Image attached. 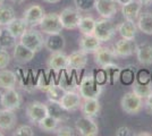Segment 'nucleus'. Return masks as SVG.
I'll return each instance as SVG.
<instances>
[{"label":"nucleus","instance_id":"52","mask_svg":"<svg viewBox=\"0 0 152 136\" xmlns=\"http://www.w3.org/2000/svg\"><path fill=\"white\" fill-rule=\"evenodd\" d=\"M151 79H152V77H151Z\"/></svg>","mask_w":152,"mask_h":136},{"label":"nucleus","instance_id":"48","mask_svg":"<svg viewBox=\"0 0 152 136\" xmlns=\"http://www.w3.org/2000/svg\"><path fill=\"white\" fill-rule=\"evenodd\" d=\"M12 2H14V4H22V2H24L25 0H10Z\"/></svg>","mask_w":152,"mask_h":136},{"label":"nucleus","instance_id":"7","mask_svg":"<svg viewBox=\"0 0 152 136\" xmlns=\"http://www.w3.org/2000/svg\"><path fill=\"white\" fill-rule=\"evenodd\" d=\"M60 20L65 30H75L78 26V23L82 18V14L77 8L73 7H67L61 10L59 14Z\"/></svg>","mask_w":152,"mask_h":136},{"label":"nucleus","instance_id":"33","mask_svg":"<svg viewBox=\"0 0 152 136\" xmlns=\"http://www.w3.org/2000/svg\"><path fill=\"white\" fill-rule=\"evenodd\" d=\"M59 121H58L56 118L51 117L50 115H48L47 117H45L40 123L38 124L39 128L41 130H43L45 133H53L55 129L58 127Z\"/></svg>","mask_w":152,"mask_h":136},{"label":"nucleus","instance_id":"15","mask_svg":"<svg viewBox=\"0 0 152 136\" xmlns=\"http://www.w3.org/2000/svg\"><path fill=\"white\" fill-rule=\"evenodd\" d=\"M47 65L49 69L56 73L67 69V55L64 51L51 52L47 61Z\"/></svg>","mask_w":152,"mask_h":136},{"label":"nucleus","instance_id":"41","mask_svg":"<svg viewBox=\"0 0 152 136\" xmlns=\"http://www.w3.org/2000/svg\"><path fill=\"white\" fill-rule=\"evenodd\" d=\"M135 81H137V82H140V83H149V82H152L151 75H150V73H149V71H140Z\"/></svg>","mask_w":152,"mask_h":136},{"label":"nucleus","instance_id":"44","mask_svg":"<svg viewBox=\"0 0 152 136\" xmlns=\"http://www.w3.org/2000/svg\"><path fill=\"white\" fill-rule=\"evenodd\" d=\"M142 6H150L152 5V0H139Z\"/></svg>","mask_w":152,"mask_h":136},{"label":"nucleus","instance_id":"11","mask_svg":"<svg viewBox=\"0 0 152 136\" xmlns=\"http://www.w3.org/2000/svg\"><path fill=\"white\" fill-rule=\"evenodd\" d=\"M0 103L6 109L16 111L18 110L23 103V97L20 95L18 91L15 90V87L8 89V90H5V92L2 93V99Z\"/></svg>","mask_w":152,"mask_h":136},{"label":"nucleus","instance_id":"19","mask_svg":"<svg viewBox=\"0 0 152 136\" xmlns=\"http://www.w3.org/2000/svg\"><path fill=\"white\" fill-rule=\"evenodd\" d=\"M65 47H66V40L61 33L49 34L45 39V48L48 51H63Z\"/></svg>","mask_w":152,"mask_h":136},{"label":"nucleus","instance_id":"26","mask_svg":"<svg viewBox=\"0 0 152 136\" xmlns=\"http://www.w3.org/2000/svg\"><path fill=\"white\" fill-rule=\"evenodd\" d=\"M17 84V75L9 69H0V87L4 90L14 89Z\"/></svg>","mask_w":152,"mask_h":136},{"label":"nucleus","instance_id":"6","mask_svg":"<svg viewBox=\"0 0 152 136\" xmlns=\"http://www.w3.org/2000/svg\"><path fill=\"white\" fill-rule=\"evenodd\" d=\"M26 117L30 120V123L33 125H38L45 117H47L48 113V108L47 104L42 103L40 101H32L26 105Z\"/></svg>","mask_w":152,"mask_h":136},{"label":"nucleus","instance_id":"42","mask_svg":"<svg viewBox=\"0 0 152 136\" xmlns=\"http://www.w3.org/2000/svg\"><path fill=\"white\" fill-rule=\"evenodd\" d=\"M115 135L117 136H131V135H135L133 133V130L131 129L129 127H127V126H121L119 128H117L116 130V133H115Z\"/></svg>","mask_w":152,"mask_h":136},{"label":"nucleus","instance_id":"14","mask_svg":"<svg viewBox=\"0 0 152 136\" xmlns=\"http://www.w3.org/2000/svg\"><path fill=\"white\" fill-rule=\"evenodd\" d=\"M95 10L102 18H111L118 12V4L116 0H96Z\"/></svg>","mask_w":152,"mask_h":136},{"label":"nucleus","instance_id":"30","mask_svg":"<svg viewBox=\"0 0 152 136\" xmlns=\"http://www.w3.org/2000/svg\"><path fill=\"white\" fill-rule=\"evenodd\" d=\"M132 91L136 93L140 97L145 100L146 97L152 95V82L149 83H140L137 81H134L132 84Z\"/></svg>","mask_w":152,"mask_h":136},{"label":"nucleus","instance_id":"13","mask_svg":"<svg viewBox=\"0 0 152 136\" xmlns=\"http://www.w3.org/2000/svg\"><path fill=\"white\" fill-rule=\"evenodd\" d=\"M88 65V53L81 49L72 52L67 56V69L70 71H81Z\"/></svg>","mask_w":152,"mask_h":136},{"label":"nucleus","instance_id":"37","mask_svg":"<svg viewBox=\"0 0 152 136\" xmlns=\"http://www.w3.org/2000/svg\"><path fill=\"white\" fill-rule=\"evenodd\" d=\"M121 82L124 84H133V82L135 81V74H134V69L132 68H125L121 71Z\"/></svg>","mask_w":152,"mask_h":136},{"label":"nucleus","instance_id":"8","mask_svg":"<svg viewBox=\"0 0 152 136\" xmlns=\"http://www.w3.org/2000/svg\"><path fill=\"white\" fill-rule=\"evenodd\" d=\"M75 129L82 136L99 135V126L91 117L83 116L78 118L75 123Z\"/></svg>","mask_w":152,"mask_h":136},{"label":"nucleus","instance_id":"46","mask_svg":"<svg viewBox=\"0 0 152 136\" xmlns=\"http://www.w3.org/2000/svg\"><path fill=\"white\" fill-rule=\"evenodd\" d=\"M47 4H58V2H60L61 0H43Z\"/></svg>","mask_w":152,"mask_h":136},{"label":"nucleus","instance_id":"1","mask_svg":"<svg viewBox=\"0 0 152 136\" xmlns=\"http://www.w3.org/2000/svg\"><path fill=\"white\" fill-rule=\"evenodd\" d=\"M103 91V85L100 84L94 75H85L78 85V92L82 99H99Z\"/></svg>","mask_w":152,"mask_h":136},{"label":"nucleus","instance_id":"9","mask_svg":"<svg viewBox=\"0 0 152 136\" xmlns=\"http://www.w3.org/2000/svg\"><path fill=\"white\" fill-rule=\"evenodd\" d=\"M45 8L38 5V4H34V5L27 7L24 10L23 18L26 22L28 27H35V26L40 25V23H41L42 18L45 17Z\"/></svg>","mask_w":152,"mask_h":136},{"label":"nucleus","instance_id":"40","mask_svg":"<svg viewBox=\"0 0 152 136\" xmlns=\"http://www.w3.org/2000/svg\"><path fill=\"white\" fill-rule=\"evenodd\" d=\"M13 135H17V136H34V132H33V128L28 125H22L19 126L17 129L15 130Z\"/></svg>","mask_w":152,"mask_h":136},{"label":"nucleus","instance_id":"3","mask_svg":"<svg viewBox=\"0 0 152 136\" xmlns=\"http://www.w3.org/2000/svg\"><path fill=\"white\" fill-rule=\"evenodd\" d=\"M121 107L127 115H137L144 108V100L133 91L127 92L121 99Z\"/></svg>","mask_w":152,"mask_h":136},{"label":"nucleus","instance_id":"45","mask_svg":"<svg viewBox=\"0 0 152 136\" xmlns=\"http://www.w3.org/2000/svg\"><path fill=\"white\" fill-rule=\"evenodd\" d=\"M116 1H117V4H118V5L123 6V5H125V4L129 2V1H132V0H116Z\"/></svg>","mask_w":152,"mask_h":136},{"label":"nucleus","instance_id":"38","mask_svg":"<svg viewBox=\"0 0 152 136\" xmlns=\"http://www.w3.org/2000/svg\"><path fill=\"white\" fill-rule=\"evenodd\" d=\"M53 134L57 136H73L75 135V129L67 125H61V126H58L55 129Z\"/></svg>","mask_w":152,"mask_h":136},{"label":"nucleus","instance_id":"21","mask_svg":"<svg viewBox=\"0 0 152 136\" xmlns=\"http://www.w3.org/2000/svg\"><path fill=\"white\" fill-rule=\"evenodd\" d=\"M136 58L142 66L152 65V45L149 43H141L136 45Z\"/></svg>","mask_w":152,"mask_h":136},{"label":"nucleus","instance_id":"43","mask_svg":"<svg viewBox=\"0 0 152 136\" xmlns=\"http://www.w3.org/2000/svg\"><path fill=\"white\" fill-rule=\"evenodd\" d=\"M144 108L150 115H152V95H150L144 100Z\"/></svg>","mask_w":152,"mask_h":136},{"label":"nucleus","instance_id":"2","mask_svg":"<svg viewBox=\"0 0 152 136\" xmlns=\"http://www.w3.org/2000/svg\"><path fill=\"white\" fill-rule=\"evenodd\" d=\"M19 42L35 53L41 51L45 47V38L42 33L34 27H28L25 33L19 38Z\"/></svg>","mask_w":152,"mask_h":136},{"label":"nucleus","instance_id":"24","mask_svg":"<svg viewBox=\"0 0 152 136\" xmlns=\"http://www.w3.org/2000/svg\"><path fill=\"white\" fill-rule=\"evenodd\" d=\"M142 9V5L139 0H132L121 6V14L125 20H137Z\"/></svg>","mask_w":152,"mask_h":136},{"label":"nucleus","instance_id":"51","mask_svg":"<svg viewBox=\"0 0 152 136\" xmlns=\"http://www.w3.org/2000/svg\"><path fill=\"white\" fill-rule=\"evenodd\" d=\"M4 135V133H2V130H0V136H2Z\"/></svg>","mask_w":152,"mask_h":136},{"label":"nucleus","instance_id":"47","mask_svg":"<svg viewBox=\"0 0 152 136\" xmlns=\"http://www.w3.org/2000/svg\"><path fill=\"white\" fill-rule=\"evenodd\" d=\"M135 135H139V136H149V135H151L150 133H146V132H142V133H139V134H135Z\"/></svg>","mask_w":152,"mask_h":136},{"label":"nucleus","instance_id":"27","mask_svg":"<svg viewBox=\"0 0 152 136\" xmlns=\"http://www.w3.org/2000/svg\"><path fill=\"white\" fill-rule=\"evenodd\" d=\"M136 25L142 33L148 34V35H152V13H150V12L140 13Z\"/></svg>","mask_w":152,"mask_h":136},{"label":"nucleus","instance_id":"29","mask_svg":"<svg viewBox=\"0 0 152 136\" xmlns=\"http://www.w3.org/2000/svg\"><path fill=\"white\" fill-rule=\"evenodd\" d=\"M6 27L9 30V32L12 33L16 39H19V38L25 33L26 30L28 28V26H27V24H26V22L24 20L23 17H22V18H17V17H16V18L14 20H12Z\"/></svg>","mask_w":152,"mask_h":136},{"label":"nucleus","instance_id":"31","mask_svg":"<svg viewBox=\"0 0 152 136\" xmlns=\"http://www.w3.org/2000/svg\"><path fill=\"white\" fill-rule=\"evenodd\" d=\"M16 18L15 9L9 5H0V26H7Z\"/></svg>","mask_w":152,"mask_h":136},{"label":"nucleus","instance_id":"53","mask_svg":"<svg viewBox=\"0 0 152 136\" xmlns=\"http://www.w3.org/2000/svg\"><path fill=\"white\" fill-rule=\"evenodd\" d=\"M0 27H1V26H0Z\"/></svg>","mask_w":152,"mask_h":136},{"label":"nucleus","instance_id":"32","mask_svg":"<svg viewBox=\"0 0 152 136\" xmlns=\"http://www.w3.org/2000/svg\"><path fill=\"white\" fill-rule=\"evenodd\" d=\"M96 20L92 16H82L77 28L82 34H93Z\"/></svg>","mask_w":152,"mask_h":136},{"label":"nucleus","instance_id":"16","mask_svg":"<svg viewBox=\"0 0 152 136\" xmlns=\"http://www.w3.org/2000/svg\"><path fill=\"white\" fill-rule=\"evenodd\" d=\"M34 57H35V52L26 48L25 45H23L20 42H17L16 45L14 47L13 58L17 64H20V65L27 64V63L32 61Z\"/></svg>","mask_w":152,"mask_h":136},{"label":"nucleus","instance_id":"39","mask_svg":"<svg viewBox=\"0 0 152 136\" xmlns=\"http://www.w3.org/2000/svg\"><path fill=\"white\" fill-rule=\"evenodd\" d=\"M10 64V55L8 50L0 48V69H5Z\"/></svg>","mask_w":152,"mask_h":136},{"label":"nucleus","instance_id":"34","mask_svg":"<svg viewBox=\"0 0 152 136\" xmlns=\"http://www.w3.org/2000/svg\"><path fill=\"white\" fill-rule=\"evenodd\" d=\"M103 71H106L107 74V79L109 81L110 79V83L114 84L115 82H117V79L119 78V75H121V68L119 66L116 65L115 63H111V64H108V65L101 67Z\"/></svg>","mask_w":152,"mask_h":136},{"label":"nucleus","instance_id":"25","mask_svg":"<svg viewBox=\"0 0 152 136\" xmlns=\"http://www.w3.org/2000/svg\"><path fill=\"white\" fill-rule=\"evenodd\" d=\"M80 109L82 111L83 116L94 118L101 110V104L99 102V99H85Z\"/></svg>","mask_w":152,"mask_h":136},{"label":"nucleus","instance_id":"49","mask_svg":"<svg viewBox=\"0 0 152 136\" xmlns=\"http://www.w3.org/2000/svg\"><path fill=\"white\" fill-rule=\"evenodd\" d=\"M2 93H4V92L0 91V102H1V99H2Z\"/></svg>","mask_w":152,"mask_h":136},{"label":"nucleus","instance_id":"5","mask_svg":"<svg viewBox=\"0 0 152 136\" xmlns=\"http://www.w3.org/2000/svg\"><path fill=\"white\" fill-rule=\"evenodd\" d=\"M39 26H40L41 32H43L47 35L58 34V33H61V31L64 30L61 20H60V16L57 13L45 14Z\"/></svg>","mask_w":152,"mask_h":136},{"label":"nucleus","instance_id":"36","mask_svg":"<svg viewBox=\"0 0 152 136\" xmlns=\"http://www.w3.org/2000/svg\"><path fill=\"white\" fill-rule=\"evenodd\" d=\"M95 2L96 0H74V5L81 13H89L95 9Z\"/></svg>","mask_w":152,"mask_h":136},{"label":"nucleus","instance_id":"35","mask_svg":"<svg viewBox=\"0 0 152 136\" xmlns=\"http://www.w3.org/2000/svg\"><path fill=\"white\" fill-rule=\"evenodd\" d=\"M65 89L61 87V85H55V84H51L49 85L48 87H47V94H48V97L49 99L51 100H56V101H59L60 100V97H63V94L65 93Z\"/></svg>","mask_w":152,"mask_h":136},{"label":"nucleus","instance_id":"10","mask_svg":"<svg viewBox=\"0 0 152 136\" xmlns=\"http://www.w3.org/2000/svg\"><path fill=\"white\" fill-rule=\"evenodd\" d=\"M82 97H81L80 92L70 90L65 91L63 97H60V100H59L60 105L68 112L76 111L77 109H80L81 105H82Z\"/></svg>","mask_w":152,"mask_h":136},{"label":"nucleus","instance_id":"22","mask_svg":"<svg viewBox=\"0 0 152 136\" xmlns=\"http://www.w3.org/2000/svg\"><path fill=\"white\" fill-rule=\"evenodd\" d=\"M45 104H47V108H48V113H49L51 117L56 118L59 123H64V121H66V120L68 119V115L66 113V112H68V111H66L63 107L60 105L59 101L49 99L48 102Z\"/></svg>","mask_w":152,"mask_h":136},{"label":"nucleus","instance_id":"23","mask_svg":"<svg viewBox=\"0 0 152 136\" xmlns=\"http://www.w3.org/2000/svg\"><path fill=\"white\" fill-rule=\"evenodd\" d=\"M137 25L135 23V20H125L123 23H121L117 26V32L119 33L123 39L127 40H134L136 36V32H137Z\"/></svg>","mask_w":152,"mask_h":136},{"label":"nucleus","instance_id":"4","mask_svg":"<svg viewBox=\"0 0 152 136\" xmlns=\"http://www.w3.org/2000/svg\"><path fill=\"white\" fill-rule=\"evenodd\" d=\"M117 32V26L111 22L110 18H101L95 22L94 34L101 42H107L114 38Z\"/></svg>","mask_w":152,"mask_h":136},{"label":"nucleus","instance_id":"50","mask_svg":"<svg viewBox=\"0 0 152 136\" xmlns=\"http://www.w3.org/2000/svg\"><path fill=\"white\" fill-rule=\"evenodd\" d=\"M4 2H5V0H0V5H2Z\"/></svg>","mask_w":152,"mask_h":136},{"label":"nucleus","instance_id":"12","mask_svg":"<svg viewBox=\"0 0 152 136\" xmlns=\"http://www.w3.org/2000/svg\"><path fill=\"white\" fill-rule=\"evenodd\" d=\"M113 50L117 58H127L134 55V52L136 50V44L134 40H127L121 38L114 44Z\"/></svg>","mask_w":152,"mask_h":136},{"label":"nucleus","instance_id":"17","mask_svg":"<svg viewBox=\"0 0 152 136\" xmlns=\"http://www.w3.org/2000/svg\"><path fill=\"white\" fill-rule=\"evenodd\" d=\"M78 45L82 51L86 53H94L101 47V41L94 34H82L78 40Z\"/></svg>","mask_w":152,"mask_h":136},{"label":"nucleus","instance_id":"28","mask_svg":"<svg viewBox=\"0 0 152 136\" xmlns=\"http://www.w3.org/2000/svg\"><path fill=\"white\" fill-rule=\"evenodd\" d=\"M16 41L17 39L9 32V30L6 26L0 27V48L6 49V50L14 49V47L17 43Z\"/></svg>","mask_w":152,"mask_h":136},{"label":"nucleus","instance_id":"20","mask_svg":"<svg viewBox=\"0 0 152 136\" xmlns=\"http://www.w3.org/2000/svg\"><path fill=\"white\" fill-rule=\"evenodd\" d=\"M17 123V117L14 110L0 109V130H12Z\"/></svg>","mask_w":152,"mask_h":136},{"label":"nucleus","instance_id":"18","mask_svg":"<svg viewBox=\"0 0 152 136\" xmlns=\"http://www.w3.org/2000/svg\"><path fill=\"white\" fill-rule=\"evenodd\" d=\"M93 55H94V63L100 67L114 63V60L117 58L113 49L108 47H102V45Z\"/></svg>","mask_w":152,"mask_h":136}]
</instances>
